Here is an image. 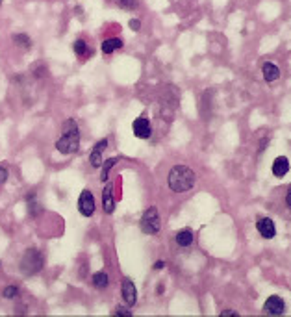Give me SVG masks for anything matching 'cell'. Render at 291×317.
<instances>
[{"label":"cell","instance_id":"9a60e30c","mask_svg":"<svg viewBox=\"0 0 291 317\" xmlns=\"http://www.w3.org/2000/svg\"><path fill=\"white\" fill-rule=\"evenodd\" d=\"M119 49H122V41L117 39V37H110V39L102 41V52L104 54H112Z\"/></svg>","mask_w":291,"mask_h":317},{"label":"cell","instance_id":"2e32d148","mask_svg":"<svg viewBox=\"0 0 291 317\" xmlns=\"http://www.w3.org/2000/svg\"><path fill=\"white\" fill-rule=\"evenodd\" d=\"M176 243H178L180 247H190V245L193 243V232H191L190 228L180 230L178 234H176Z\"/></svg>","mask_w":291,"mask_h":317},{"label":"cell","instance_id":"d6986e66","mask_svg":"<svg viewBox=\"0 0 291 317\" xmlns=\"http://www.w3.org/2000/svg\"><path fill=\"white\" fill-rule=\"evenodd\" d=\"M13 41L19 47H23V49H28L30 45H32V41H30V37L26 34H17V35H13Z\"/></svg>","mask_w":291,"mask_h":317},{"label":"cell","instance_id":"8fae6325","mask_svg":"<svg viewBox=\"0 0 291 317\" xmlns=\"http://www.w3.org/2000/svg\"><path fill=\"white\" fill-rule=\"evenodd\" d=\"M289 173V160L286 156H278L273 161V175L277 178H284Z\"/></svg>","mask_w":291,"mask_h":317},{"label":"cell","instance_id":"4316f807","mask_svg":"<svg viewBox=\"0 0 291 317\" xmlns=\"http://www.w3.org/2000/svg\"><path fill=\"white\" fill-rule=\"evenodd\" d=\"M286 204H287V208L291 210V185H289V189H287V193H286Z\"/></svg>","mask_w":291,"mask_h":317},{"label":"cell","instance_id":"83f0119b","mask_svg":"<svg viewBox=\"0 0 291 317\" xmlns=\"http://www.w3.org/2000/svg\"><path fill=\"white\" fill-rule=\"evenodd\" d=\"M163 267H165V262H161V260L154 264V269H163Z\"/></svg>","mask_w":291,"mask_h":317},{"label":"cell","instance_id":"5bb4252c","mask_svg":"<svg viewBox=\"0 0 291 317\" xmlns=\"http://www.w3.org/2000/svg\"><path fill=\"white\" fill-rule=\"evenodd\" d=\"M26 204H28V212L32 217H37L41 214V206H39L37 199H35V191H30L26 195Z\"/></svg>","mask_w":291,"mask_h":317},{"label":"cell","instance_id":"cb8c5ba5","mask_svg":"<svg viewBox=\"0 0 291 317\" xmlns=\"http://www.w3.org/2000/svg\"><path fill=\"white\" fill-rule=\"evenodd\" d=\"M115 313H119V315H132V310H127V308L119 306V308L115 310Z\"/></svg>","mask_w":291,"mask_h":317},{"label":"cell","instance_id":"9c48e42d","mask_svg":"<svg viewBox=\"0 0 291 317\" xmlns=\"http://www.w3.org/2000/svg\"><path fill=\"white\" fill-rule=\"evenodd\" d=\"M256 228H258V232H260V236L265 238V239H271V238L277 236L275 223H273V219H269V217H262V219H258Z\"/></svg>","mask_w":291,"mask_h":317},{"label":"cell","instance_id":"603a6c76","mask_svg":"<svg viewBox=\"0 0 291 317\" xmlns=\"http://www.w3.org/2000/svg\"><path fill=\"white\" fill-rule=\"evenodd\" d=\"M8 180V169L4 165H0V184H4Z\"/></svg>","mask_w":291,"mask_h":317},{"label":"cell","instance_id":"ffe728a7","mask_svg":"<svg viewBox=\"0 0 291 317\" xmlns=\"http://www.w3.org/2000/svg\"><path fill=\"white\" fill-rule=\"evenodd\" d=\"M86 50H88V45H86V41L78 39L76 43H74V52H76L78 56H84V54H86Z\"/></svg>","mask_w":291,"mask_h":317},{"label":"cell","instance_id":"f1b7e54d","mask_svg":"<svg viewBox=\"0 0 291 317\" xmlns=\"http://www.w3.org/2000/svg\"><path fill=\"white\" fill-rule=\"evenodd\" d=\"M0 2H2V0H0Z\"/></svg>","mask_w":291,"mask_h":317},{"label":"cell","instance_id":"3957f363","mask_svg":"<svg viewBox=\"0 0 291 317\" xmlns=\"http://www.w3.org/2000/svg\"><path fill=\"white\" fill-rule=\"evenodd\" d=\"M45 265V258L43 254L39 252L37 249H26L23 258H20V271L25 274H35L39 273Z\"/></svg>","mask_w":291,"mask_h":317},{"label":"cell","instance_id":"ac0fdd59","mask_svg":"<svg viewBox=\"0 0 291 317\" xmlns=\"http://www.w3.org/2000/svg\"><path fill=\"white\" fill-rule=\"evenodd\" d=\"M117 163V158H110L102 163V173H100V182H108V175H110V169Z\"/></svg>","mask_w":291,"mask_h":317},{"label":"cell","instance_id":"5b68a950","mask_svg":"<svg viewBox=\"0 0 291 317\" xmlns=\"http://www.w3.org/2000/svg\"><path fill=\"white\" fill-rule=\"evenodd\" d=\"M78 210H80L82 215H86V217H91V215L95 214V199H93V193L89 189H84L82 193H80Z\"/></svg>","mask_w":291,"mask_h":317},{"label":"cell","instance_id":"30bf717a","mask_svg":"<svg viewBox=\"0 0 291 317\" xmlns=\"http://www.w3.org/2000/svg\"><path fill=\"white\" fill-rule=\"evenodd\" d=\"M262 74L267 83H273L275 80H278V76H280V69H278V65L273 64V61H265V64L262 65Z\"/></svg>","mask_w":291,"mask_h":317},{"label":"cell","instance_id":"277c9868","mask_svg":"<svg viewBox=\"0 0 291 317\" xmlns=\"http://www.w3.org/2000/svg\"><path fill=\"white\" fill-rule=\"evenodd\" d=\"M141 232L143 234H158L161 230V221H160V214H158V208L156 206H151L149 210H145L143 217L139 221Z\"/></svg>","mask_w":291,"mask_h":317},{"label":"cell","instance_id":"ba28073f","mask_svg":"<svg viewBox=\"0 0 291 317\" xmlns=\"http://www.w3.org/2000/svg\"><path fill=\"white\" fill-rule=\"evenodd\" d=\"M122 299L128 306H134L137 303V289L136 284L132 282V278L124 277L122 278Z\"/></svg>","mask_w":291,"mask_h":317},{"label":"cell","instance_id":"484cf974","mask_svg":"<svg viewBox=\"0 0 291 317\" xmlns=\"http://www.w3.org/2000/svg\"><path fill=\"white\" fill-rule=\"evenodd\" d=\"M221 315H236V317H238L239 313L236 312V310H223V312H221Z\"/></svg>","mask_w":291,"mask_h":317},{"label":"cell","instance_id":"4fadbf2b","mask_svg":"<svg viewBox=\"0 0 291 317\" xmlns=\"http://www.w3.org/2000/svg\"><path fill=\"white\" fill-rule=\"evenodd\" d=\"M102 204H104V212L106 214H113L115 210V199H113V185L106 184L104 193H102Z\"/></svg>","mask_w":291,"mask_h":317},{"label":"cell","instance_id":"7c38bea8","mask_svg":"<svg viewBox=\"0 0 291 317\" xmlns=\"http://www.w3.org/2000/svg\"><path fill=\"white\" fill-rule=\"evenodd\" d=\"M106 146H108V139H100L97 145L93 146L91 156H89L93 167H100L102 165V152L106 151Z\"/></svg>","mask_w":291,"mask_h":317},{"label":"cell","instance_id":"7a4b0ae2","mask_svg":"<svg viewBox=\"0 0 291 317\" xmlns=\"http://www.w3.org/2000/svg\"><path fill=\"white\" fill-rule=\"evenodd\" d=\"M195 180L197 178H195L193 169L188 165H175L167 176L171 191H175V193H185V191L193 189Z\"/></svg>","mask_w":291,"mask_h":317},{"label":"cell","instance_id":"7402d4cb","mask_svg":"<svg viewBox=\"0 0 291 317\" xmlns=\"http://www.w3.org/2000/svg\"><path fill=\"white\" fill-rule=\"evenodd\" d=\"M117 2H119V6L124 8V10H136L137 8V0H117Z\"/></svg>","mask_w":291,"mask_h":317},{"label":"cell","instance_id":"44dd1931","mask_svg":"<svg viewBox=\"0 0 291 317\" xmlns=\"http://www.w3.org/2000/svg\"><path fill=\"white\" fill-rule=\"evenodd\" d=\"M6 299H13V297H17L19 295V288L17 286H8V288L4 289V293H2Z\"/></svg>","mask_w":291,"mask_h":317},{"label":"cell","instance_id":"52a82bcc","mask_svg":"<svg viewBox=\"0 0 291 317\" xmlns=\"http://www.w3.org/2000/svg\"><path fill=\"white\" fill-rule=\"evenodd\" d=\"M132 130H134V136L139 137V139H149L152 134L151 121L147 117H137L136 121L132 122Z\"/></svg>","mask_w":291,"mask_h":317},{"label":"cell","instance_id":"e0dca14e","mask_svg":"<svg viewBox=\"0 0 291 317\" xmlns=\"http://www.w3.org/2000/svg\"><path fill=\"white\" fill-rule=\"evenodd\" d=\"M108 273H104V271H98V273L93 274V284H95V288L98 289H104L108 286Z\"/></svg>","mask_w":291,"mask_h":317},{"label":"cell","instance_id":"8992f818","mask_svg":"<svg viewBox=\"0 0 291 317\" xmlns=\"http://www.w3.org/2000/svg\"><path fill=\"white\" fill-rule=\"evenodd\" d=\"M284 310H286L284 299L278 297V295H271L263 304V313H267V315H280V313H284Z\"/></svg>","mask_w":291,"mask_h":317},{"label":"cell","instance_id":"6da1fadb","mask_svg":"<svg viewBox=\"0 0 291 317\" xmlns=\"http://www.w3.org/2000/svg\"><path fill=\"white\" fill-rule=\"evenodd\" d=\"M56 149L65 156L78 152V149H80V132H78V124L74 119H67L61 124V137L56 141Z\"/></svg>","mask_w":291,"mask_h":317},{"label":"cell","instance_id":"d4e9b609","mask_svg":"<svg viewBox=\"0 0 291 317\" xmlns=\"http://www.w3.org/2000/svg\"><path fill=\"white\" fill-rule=\"evenodd\" d=\"M130 28H132V30H136V32H137V30L141 28L139 19H132V20H130Z\"/></svg>","mask_w":291,"mask_h":317}]
</instances>
